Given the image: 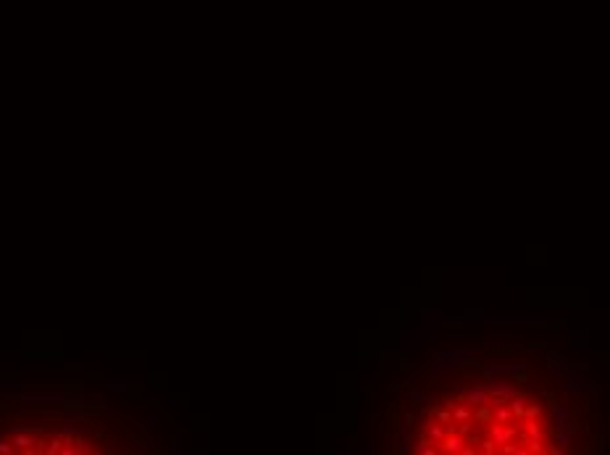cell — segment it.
<instances>
[{
	"mask_svg": "<svg viewBox=\"0 0 610 455\" xmlns=\"http://www.w3.org/2000/svg\"><path fill=\"white\" fill-rule=\"evenodd\" d=\"M495 419L500 421V424H505V421H510V419H513V411H510V408H505V403H500V405H497Z\"/></svg>",
	"mask_w": 610,
	"mask_h": 455,
	"instance_id": "4",
	"label": "cell"
},
{
	"mask_svg": "<svg viewBox=\"0 0 610 455\" xmlns=\"http://www.w3.org/2000/svg\"><path fill=\"white\" fill-rule=\"evenodd\" d=\"M439 421L447 424V421H450V413H447V411H439Z\"/></svg>",
	"mask_w": 610,
	"mask_h": 455,
	"instance_id": "7",
	"label": "cell"
},
{
	"mask_svg": "<svg viewBox=\"0 0 610 455\" xmlns=\"http://www.w3.org/2000/svg\"><path fill=\"white\" fill-rule=\"evenodd\" d=\"M423 429H426L429 432V437L434 440V442H442V437H445V434H447V429H445V424H442V421H429V424H423Z\"/></svg>",
	"mask_w": 610,
	"mask_h": 455,
	"instance_id": "2",
	"label": "cell"
},
{
	"mask_svg": "<svg viewBox=\"0 0 610 455\" xmlns=\"http://www.w3.org/2000/svg\"><path fill=\"white\" fill-rule=\"evenodd\" d=\"M442 450H447V453H466V440H460L458 437V432H450V437H442Z\"/></svg>",
	"mask_w": 610,
	"mask_h": 455,
	"instance_id": "1",
	"label": "cell"
},
{
	"mask_svg": "<svg viewBox=\"0 0 610 455\" xmlns=\"http://www.w3.org/2000/svg\"><path fill=\"white\" fill-rule=\"evenodd\" d=\"M452 419H455V421H468L471 416H468V411H466V408H455V413H452Z\"/></svg>",
	"mask_w": 610,
	"mask_h": 455,
	"instance_id": "6",
	"label": "cell"
},
{
	"mask_svg": "<svg viewBox=\"0 0 610 455\" xmlns=\"http://www.w3.org/2000/svg\"><path fill=\"white\" fill-rule=\"evenodd\" d=\"M0 453H11V445H8V442H3V440H0Z\"/></svg>",
	"mask_w": 610,
	"mask_h": 455,
	"instance_id": "8",
	"label": "cell"
},
{
	"mask_svg": "<svg viewBox=\"0 0 610 455\" xmlns=\"http://www.w3.org/2000/svg\"><path fill=\"white\" fill-rule=\"evenodd\" d=\"M508 437H510V429H505V424H492V442L495 445H508Z\"/></svg>",
	"mask_w": 610,
	"mask_h": 455,
	"instance_id": "3",
	"label": "cell"
},
{
	"mask_svg": "<svg viewBox=\"0 0 610 455\" xmlns=\"http://www.w3.org/2000/svg\"><path fill=\"white\" fill-rule=\"evenodd\" d=\"M492 392H495L497 397H513V395H515V392H513V389H510V387H495V389H492Z\"/></svg>",
	"mask_w": 610,
	"mask_h": 455,
	"instance_id": "5",
	"label": "cell"
}]
</instances>
